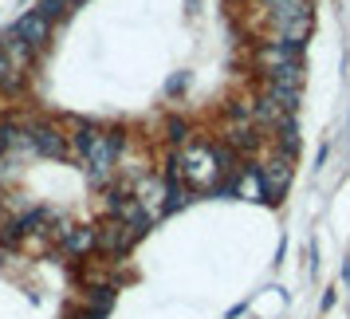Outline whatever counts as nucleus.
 I'll use <instances>...</instances> for the list:
<instances>
[{
	"label": "nucleus",
	"mask_w": 350,
	"mask_h": 319,
	"mask_svg": "<svg viewBox=\"0 0 350 319\" xmlns=\"http://www.w3.org/2000/svg\"><path fill=\"white\" fill-rule=\"evenodd\" d=\"M75 150H79L87 174L91 177H107L111 174V166H114V158L122 154V138H118V134H107V130L79 127V134H75Z\"/></svg>",
	"instance_id": "nucleus-1"
},
{
	"label": "nucleus",
	"mask_w": 350,
	"mask_h": 319,
	"mask_svg": "<svg viewBox=\"0 0 350 319\" xmlns=\"http://www.w3.org/2000/svg\"><path fill=\"white\" fill-rule=\"evenodd\" d=\"M130 240H134V229L126 221H111L107 229H98V248H107V253H122Z\"/></svg>",
	"instance_id": "nucleus-7"
},
{
	"label": "nucleus",
	"mask_w": 350,
	"mask_h": 319,
	"mask_svg": "<svg viewBox=\"0 0 350 319\" xmlns=\"http://www.w3.org/2000/svg\"><path fill=\"white\" fill-rule=\"evenodd\" d=\"M91 248H98V229H91V225H71V229H64V253L83 256V253H91Z\"/></svg>",
	"instance_id": "nucleus-5"
},
{
	"label": "nucleus",
	"mask_w": 350,
	"mask_h": 319,
	"mask_svg": "<svg viewBox=\"0 0 350 319\" xmlns=\"http://www.w3.org/2000/svg\"><path fill=\"white\" fill-rule=\"evenodd\" d=\"M268 8L275 16V24H291V20L307 16V0H268Z\"/></svg>",
	"instance_id": "nucleus-9"
},
{
	"label": "nucleus",
	"mask_w": 350,
	"mask_h": 319,
	"mask_svg": "<svg viewBox=\"0 0 350 319\" xmlns=\"http://www.w3.org/2000/svg\"><path fill=\"white\" fill-rule=\"evenodd\" d=\"M232 158V154H228V150H208V146H189V150H185V158L177 162V166H181V174L189 177L193 186H201V190H208V186H213V181H217V174H221L224 166L221 162H228Z\"/></svg>",
	"instance_id": "nucleus-2"
},
{
	"label": "nucleus",
	"mask_w": 350,
	"mask_h": 319,
	"mask_svg": "<svg viewBox=\"0 0 350 319\" xmlns=\"http://www.w3.org/2000/svg\"><path fill=\"white\" fill-rule=\"evenodd\" d=\"M32 150H40V154H48V158H64L67 154V142H64V134L55 127H36L32 134Z\"/></svg>",
	"instance_id": "nucleus-6"
},
{
	"label": "nucleus",
	"mask_w": 350,
	"mask_h": 319,
	"mask_svg": "<svg viewBox=\"0 0 350 319\" xmlns=\"http://www.w3.org/2000/svg\"><path fill=\"white\" fill-rule=\"evenodd\" d=\"M4 83H16V67H12V60L0 51V87H4Z\"/></svg>",
	"instance_id": "nucleus-11"
},
{
	"label": "nucleus",
	"mask_w": 350,
	"mask_h": 319,
	"mask_svg": "<svg viewBox=\"0 0 350 319\" xmlns=\"http://www.w3.org/2000/svg\"><path fill=\"white\" fill-rule=\"evenodd\" d=\"M138 205L146 209V217H154V213L165 205V186H161V177H146L142 186H138Z\"/></svg>",
	"instance_id": "nucleus-8"
},
{
	"label": "nucleus",
	"mask_w": 350,
	"mask_h": 319,
	"mask_svg": "<svg viewBox=\"0 0 350 319\" xmlns=\"http://www.w3.org/2000/svg\"><path fill=\"white\" fill-rule=\"evenodd\" d=\"M307 28H311V20H291V24H280V32H284V44H291V48H299L303 36H307Z\"/></svg>",
	"instance_id": "nucleus-10"
},
{
	"label": "nucleus",
	"mask_w": 350,
	"mask_h": 319,
	"mask_svg": "<svg viewBox=\"0 0 350 319\" xmlns=\"http://www.w3.org/2000/svg\"><path fill=\"white\" fill-rule=\"evenodd\" d=\"M55 4H59V8H64V4H79V0H55Z\"/></svg>",
	"instance_id": "nucleus-12"
},
{
	"label": "nucleus",
	"mask_w": 350,
	"mask_h": 319,
	"mask_svg": "<svg viewBox=\"0 0 350 319\" xmlns=\"http://www.w3.org/2000/svg\"><path fill=\"white\" fill-rule=\"evenodd\" d=\"M256 177H260V190L268 193V197H275V193H284L287 181H291V162L287 158H268L260 170H256Z\"/></svg>",
	"instance_id": "nucleus-3"
},
{
	"label": "nucleus",
	"mask_w": 350,
	"mask_h": 319,
	"mask_svg": "<svg viewBox=\"0 0 350 319\" xmlns=\"http://www.w3.org/2000/svg\"><path fill=\"white\" fill-rule=\"evenodd\" d=\"M12 32H16L20 40H24V44L36 51V48H44V44H48L51 20L44 16V12H28V16H20V20H16V28H12Z\"/></svg>",
	"instance_id": "nucleus-4"
}]
</instances>
